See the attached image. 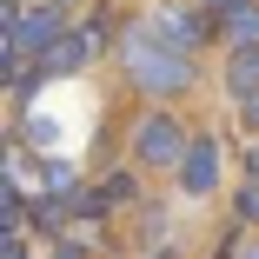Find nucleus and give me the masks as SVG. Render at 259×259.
Masks as SVG:
<instances>
[{"mask_svg":"<svg viewBox=\"0 0 259 259\" xmlns=\"http://www.w3.org/2000/svg\"><path fill=\"white\" fill-rule=\"evenodd\" d=\"M7 259H27V252H20V239H7Z\"/></svg>","mask_w":259,"mask_h":259,"instance_id":"nucleus-7","label":"nucleus"},{"mask_svg":"<svg viewBox=\"0 0 259 259\" xmlns=\"http://www.w3.org/2000/svg\"><path fill=\"white\" fill-rule=\"evenodd\" d=\"M54 259H80V252H73V246H67V252H54Z\"/></svg>","mask_w":259,"mask_h":259,"instance_id":"nucleus-8","label":"nucleus"},{"mask_svg":"<svg viewBox=\"0 0 259 259\" xmlns=\"http://www.w3.org/2000/svg\"><path fill=\"white\" fill-rule=\"evenodd\" d=\"M226 27H233V40H239V47H259V14H252V7H233V20H226Z\"/></svg>","mask_w":259,"mask_h":259,"instance_id":"nucleus-5","label":"nucleus"},{"mask_svg":"<svg viewBox=\"0 0 259 259\" xmlns=\"http://www.w3.org/2000/svg\"><path fill=\"white\" fill-rule=\"evenodd\" d=\"M140 160L173 166V160H180V126H173V120H146V126H140Z\"/></svg>","mask_w":259,"mask_h":259,"instance_id":"nucleus-2","label":"nucleus"},{"mask_svg":"<svg viewBox=\"0 0 259 259\" xmlns=\"http://www.w3.org/2000/svg\"><path fill=\"white\" fill-rule=\"evenodd\" d=\"M126 60H133V80L140 87H186V60L166 54V47H153V33L126 47Z\"/></svg>","mask_w":259,"mask_h":259,"instance_id":"nucleus-1","label":"nucleus"},{"mask_svg":"<svg viewBox=\"0 0 259 259\" xmlns=\"http://www.w3.org/2000/svg\"><path fill=\"white\" fill-rule=\"evenodd\" d=\"M239 206H246V220H259V180L246 186V199H239Z\"/></svg>","mask_w":259,"mask_h":259,"instance_id":"nucleus-6","label":"nucleus"},{"mask_svg":"<svg viewBox=\"0 0 259 259\" xmlns=\"http://www.w3.org/2000/svg\"><path fill=\"white\" fill-rule=\"evenodd\" d=\"M226 87H233V93H259V47H239V54H233Z\"/></svg>","mask_w":259,"mask_h":259,"instance_id":"nucleus-4","label":"nucleus"},{"mask_svg":"<svg viewBox=\"0 0 259 259\" xmlns=\"http://www.w3.org/2000/svg\"><path fill=\"white\" fill-rule=\"evenodd\" d=\"M246 259H259V246H252V252H246Z\"/></svg>","mask_w":259,"mask_h":259,"instance_id":"nucleus-10","label":"nucleus"},{"mask_svg":"<svg viewBox=\"0 0 259 259\" xmlns=\"http://www.w3.org/2000/svg\"><path fill=\"white\" fill-rule=\"evenodd\" d=\"M213 7H239V0H213Z\"/></svg>","mask_w":259,"mask_h":259,"instance_id":"nucleus-9","label":"nucleus"},{"mask_svg":"<svg viewBox=\"0 0 259 259\" xmlns=\"http://www.w3.org/2000/svg\"><path fill=\"white\" fill-rule=\"evenodd\" d=\"M213 173H220V153H213V140H199V146L186 153V186L206 193V186H213Z\"/></svg>","mask_w":259,"mask_h":259,"instance_id":"nucleus-3","label":"nucleus"}]
</instances>
